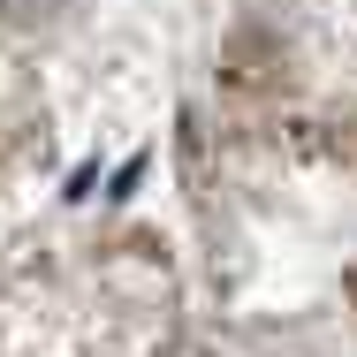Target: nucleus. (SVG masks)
I'll return each instance as SVG.
<instances>
[{"label": "nucleus", "mask_w": 357, "mask_h": 357, "mask_svg": "<svg viewBox=\"0 0 357 357\" xmlns=\"http://www.w3.org/2000/svg\"><path fill=\"white\" fill-rule=\"evenodd\" d=\"M76 0H0V15L8 23H54V15H69Z\"/></svg>", "instance_id": "1"}]
</instances>
